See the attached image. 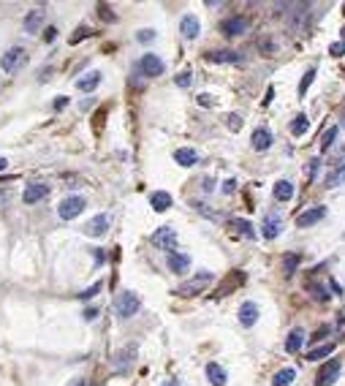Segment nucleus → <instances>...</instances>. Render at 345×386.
<instances>
[{"mask_svg":"<svg viewBox=\"0 0 345 386\" xmlns=\"http://www.w3.org/2000/svg\"><path fill=\"white\" fill-rule=\"evenodd\" d=\"M134 359H136V345H128V348H123L114 356V370H128V365Z\"/></svg>","mask_w":345,"mask_h":386,"instance_id":"aec40b11","label":"nucleus"},{"mask_svg":"<svg viewBox=\"0 0 345 386\" xmlns=\"http://www.w3.org/2000/svg\"><path fill=\"white\" fill-rule=\"evenodd\" d=\"M98 84H101V74L98 71H90L87 77L76 79V90H82V93H93Z\"/></svg>","mask_w":345,"mask_h":386,"instance_id":"412c9836","label":"nucleus"},{"mask_svg":"<svg viewBox=\"0 0 345 386\" xmlns=\"http://www.w3.org/2000/svg\"><path fill=\"white\" fill-rule=\"evenodd\" d=\"M136 38H139V41H152L155 33L152 30H139V33H136Z\"/></svg>","mask_w":345,"mask_h":386,"instance_id":"79ce46f5","label":"nucleus"},{"mask_svg":"<svg viewBox=\"0 0 345 386\" xmlns=\"http://www.w3.org/2000/svg\"><path fill=\"white\" fill-rule=\"evenodd\" d=\"M41 25H44V8H33L25 16V33H36Z\"/></svg>","mask_w":345,"mask_h":386,"instance_id":"393cba45","label":"nucleus"},{"mask_svg":"<svg viewBox=\"0 0 345 386\" xmlns=\"http://www.w3.org/2000/svg\"><path fill=\"white\" fill-rule=\"evenodd\" d=\"M340 370H343V362L340 359H329L321 365L318 370V378H315V386H332L340 378Z\"/></svg>","mask_w":345,"mask_h":386,"instance_id":"39448f33","label":"nucleus"},{"mask_svg":"<svg viewBox=\"0 0 345 386\" xmlns=\"http://www.w3.org/2000/svg\"><path fill=\"white\" fill-rule=\"evenodd\" d=\"M343 182H345V163L337 166L335 171H329V177H326V185L329 188H337V185H343Z\"/></svg>","mask_w":345,"mask_h":386,"instance_id":"c756f323","label":"nucleus"},{"mask_svg":"<svg viewBox=\"0 0 345 386\" xmlns=\"http://www.w3.org/2000/svg\"><path fill=\"white\" fill-rule=\"evenodd\" d=\"M209 280H212V272H207V269H204V272H196L185 286H180V289H177V297H196V294H201V291L207 289V283H209Z\"/></svg>","mask_w":345,"mask_h":386,"instance_id":"20e7f679","label":"nucleus"},{"mask_svg":"<svg viewBox=\"0 0 345 386\" xmlns=\"http://www.w3.org/2000/svg\"><path fill=\"white\" fill-rule=\"evenodd\" d=\"M253 150H258V153H264V150H269V147H272V131H269V128H264V125H261V128H256V131H253Z\"/></svg>","mask_w":345,"mask_h":386,"instance_id":"4468645a","label":"nucleus"},{"mask_svg":"<svg viewBox=\"0 0 345 386\" xmlns=\"http://www.w3.org/2000/svg\"><path fill=\"white\" fill-rule=\"evenodd\" d=\"M228 229H231L234 234H239V237H247V239L256 237V229H253V223L245 221V218H231V221H228Z\"/></svg>","mask_w":345,"mask_h":386,"instance_id":"2eb2a0df","label":"nucleus"},{"mask_svg":"<svg viewBox=\"0 0 345 386\" xmlns=\"http://www.w3.org/2000/svg\"><path fill=\"white\" fill-rule=\"evenodd\" d=\"M280 232H283V223H280V218H272V215H269L267 221H264V237H267V239H275V237H280Z\"/></svg>","mask_w":345,"mask_h":386,"instance_id":"bb28decb","label":"nucleus"},{"mask_svg":"<svg viewBox=\"0 0 345 386\" xmlns=\"http://www.w3.org/2000/svg\"><path fill=\"white\" fill-rule=\"evenodd\" d=\"M152 245L160 247V250H166V253H171V250H174V245H177L174 229H171V226H160L158 232L152 234Z\"/></svg>","mask_w":345,"mask_h":386,"instance_id":"0eeeda50","label":"nucleus"},{"mask_svg":"<svg viewBox=\"0 0 345 386\" xmlns=\"http://www.w3.org/2000/svg\"><path fill=\"white\" fill-rule=\"evenodd\" d=\"M174 84H177V87H182V90L191 87V84H193V74H191V71H180V74L174 77Z\"/></svg>","mask_w":345,"mask_h":386,"instance_id":"72a5a7b5","label":"nucleus"},{"mask_svg":"<svg viewBox=\"0 0 345 386\" xmlns=\"http://www.w3.org/2000/svg\"><path fill=\"white\" fill-rule=\"evenodd\" d=\"M329 52H332L335 57H343V55H345V41H340V44H332Z\"/></svg>","mask_w":345,"mask_h":386,"instance_id":"a19ab883","label":"nucleus"},{"mask_svg":"<svg viewBox=\"0 0 345 386\" xmlns=\"http://www.w3.org/2000/svg\"><path fill=\"white\" fill-rule=\"evenodd\" d=\"M25 63H27V52L22 47H11L0 57V68H3L5 74H16L19 68H25Z\"/></svg>","mask_w":345,"mask_h":386,"instance_id":"7ed1b4c3","label":"nucleus"},{"mask_svg":"<svg viewBox=\"0 0 345 386\" xmlns=\"http://www.w3.org/2000/svg\"><path fill=\"white\" fill-rule=\"evenodd\" d=\"M324 218H326V207H310V210L302 212V215H296V226L299 229H310L318 221H324Z\"/></svg>","mask_w":345,"mask_h":386,"instance_id":"1a4fd4ad","label":"nucleus"},{"mask_svg":"<svg viewBox=\"0 0 345 386\" xmlns=\"http://www.w3.org/2000/svg\"><path fill=\"white\" fill-rule=\"evenodd\" d=\"M310 289H313V297H315V299H321V302H326V299H329V294L321 289V286H310Z\"/></svg>","mask_w":345,"mask_h":386,"instance_id":"ea45409f","label":"nucleus"},{"mask_svg":"<svg viewBox=\"0 0 345 386\" xmlns=\"http://www.w3.org/2000/svg\"><path fill=\"white\" fill-rule=\"evenodd\" d=\"M84 318H87V321L98 318V308H87V310H84Z\"/></svg>","mask_w":345,"mask_h":386,"instance_id":"c03bdc74","label":"nucleus"},{"mask_svg":"<svg viewBox=\"0 0 345 386\" xmlns=\"http://www.w3.org/2000/svg\"><path fill=\"white\" fill-rule=\"evenodd\" d=\"M332 351H335V343H324V345H315L313 351L307 354V359L310 362H318V359H324V356H329Z\"/></svg>","mask_w":345,"mask_h":386,"instance_id":"c85d7f7f","label":"nucleus"},{"mask_svg":"<svg viewBox=\"0 0 345 386\" xmlns=\"http://www.w3.org/2000/svg\"><path fill=\"white\" fill-rule=\"evenodd\" d=\"M5 166H8V160H5V158H3V155H0V171H3V169H5Z\"/></svg>","mask_w":345,"mask_h":386,"instance_id":"603ef678","label":"nucleus"},{"mask_svg":"<svg viewBox=\"0 0 345 386\" xmlns=\"http://www.w3.org/2000/svg\"><path fill=\"white\" fill-rule=\"evenodd\" d=\"M207 378H209V384L212 386H226V370H223L220 365H217V362H209V365H207Z\"/></svg>","mask_w":345,"mask_h":386,"instance_id":"6ab92c4d","label":"nucleus"},{"mask_svg":"<svg viewBox=\"0 0 345 386\" xmlns=\"http://www.w3.org/2000/svg\"><path fill=\"white\" fill-rule=\"evenodd\" d=\"M258 49H261V55H275V52H277V44H275L272 38H258Z\"/></svg>","mask_w":345,"mask_h":386,"instance_id":"f704fd0d","label":"nucleus"},{"mask_svg":"<svg viewBox=\"0 0 345 386\" xmlns=\"http://www.w3.org/2000/svg\"><path fill=\"white\" fill-rule=\"evenodd\" d=\"M199 16L196 14H185L182 16V22H180V30H182V36L188 38V41H193V38H199Z\"/></svg>","mask_w":345,"mask_h":386,"instance_id":"ddd939ff","label":"nucleus"},{"mask_svg":"<svg viewBox=\"0 0 345 386\" xmlns=\"http://www.w3.org/2000/svg\"><path fill=\"white\" fill-rule=\"evenodd\" d=\"M163 386H182V384H180V378H166Z\"/></svg>","mask_w":345,"mask_h":386,"instance_id":"8fccbe9b","label":"nucleus"},{"mask_svg":"<svg viewBox=\"0 0 345 386\" xmlns=\"http://www.w3.org/2000/svg\"><path fill=\"white\" fill-rule=\"evenodd\" d=\"M47 196H49L47 182H30V185L25 188V193H22V201H25V204H38V201L47 199Z\"/></svg>","mask_w":345,"mask_h":386,"instance_id":"9b49d317","label":"nucleus"},{"mask_svg":"<svg viewBox=\"0 0 345 386\" xmlns=\"http://www.w3.org/2000/svg\"><path fill=\"white\" fill-rule=\"evenodd\" d=\"M302 345H304V332L302 329H291L288 337H285V351H288V354H299Z\"/></svg>","mask_w":345,"mask_h":386,"instance_id":"b1692460","label":"nucleus"},{"mask_svg":"<svg viewBox=\"0 0 345 386\" xmlns=\"http://www.w3.org/2000/svg\"><path fill=\"white\" fill-rule=\"evenodd\" d=\"M226 125L231 131H239L242 128V120H239V114H226Z\"/></svg>","mask_w":345,"mask_h":386,"instance_id":"c9c22d12","label":"nucleus"},{"mask_svg":"<svg viewBox=\"0 0 345 386\" xmlns=\"http://www.w3.org/2000/svg\"><path fill=\"white\" fill-rule=\"evenodd\" d=\"M63 106H68V98H57L55 101V109H63Z\"/></svg>","mask_w":345,"mask_h":386,"instance_id":"09e8293b","label":"nucleus"},{"mask_svg":"<svg viewBox=\"0 0 345 386\" xmlns=\"http://www.w3.org/2000/svg\"><path fill=\"white\" fill-rule=\"evenodd\" d=\"M294 378H296V370H294V367H283V370L275 373L272 386H291V384H294Z\"/></svg>","mask_w":345,"mask_h":386,"instance_id":"a878e982","label":"nucleus"},{"mask_svg":"<svg viewBox=\"0 0 345 386\" xmlns=\"http://www.w3.org/2000/svg\"><path fill=\"white\" fill-rule=\"evenodd\" d=\"M84 207H87V201H84L82 196H66V199L57 204V215H60L63 221H73V218H79L84 212Z\"/></svg>","mask_w":345,"mask_h":386,"instance_id":"f03ea898","label":"nucleus"},{"mask_svg":"<svg viewBox=\"0 0 345 386\" xmlns=\"http://www.w3.org/2000/svg\"><path fill=\"white\" fill-rule=\"evenodd\" d=\"M57 36V27H47V33H44V41H55Z\"/></svg>","mask_w":345,"mask_h":386,"instance_id":"a18cd8bd","label":"nucleus"},{"mask_svg":"<svg viewBox=\"0 0 345 386\" xmlns=\"http://www.w3.org/2000/svg\"><path fill=\"white\" fill-rule=\"evenodd\" d=\"M299 261H302V258H299L296 253H285V256H283V269H285V275L294 272V269L299 267Z\"/></svg>","mask_w":345,"mask_h":386,"instance_id":"2f4dec72","label":"nucleus"},{"mask_svg":"<svg viewBox=\"0 0 345 386\" xmlns=\"http://www.w3.org/2000/svg\"><path fill=\"white\" fill-rule=\"evenodd\" d=\"M272 193H275V199H277V201H291V199H294V182H288V180L275 182Z\"/></svg>","mask_w":345,"mask_h":386,"instance_id":"5701e85b","label":"nucleus"},{"mask_svg":"<svg viewBox=\"0 0 345 386\" xmlns=\"http://www.w3.org/2000/svg\"><path fill=\"white\" fill-rule=\"evenodd\" d=\"M234 188H237V180H234V177H231V180H226V182H223V193H231Z\"/></svg>","mask_w":345,"mask_h":386,"instance_id":"37998d69","label":"nucleus"},{"mask_svg":"<svg viewBox=\"0 0 345 386\" xmlns=\"http://www.w3.org/2000/svg\"><path fill=\"white\" fill-rule=\"evenodd\" d=\"M98 291H101V283H93V286H90L87 291H82V294H79V299H93V297H95V294H98Z\"/></svg>","mask_w":345,"mask_h":386,"instance_id":"4c0bfd02","label":"nucleus"},{"mask_svg":"<svg viewBox=\"0 0 345 386\" xmlns=\"http://www.w3.org/2000/svg\"><path fill=\"white\" fill-rule=\"evenodd\" d=\"M84 232H87L90 237H103V234L109 232V215H95L93 221L84 226Z\"/></svg>","mask_w":345,"mask_h":386,"instance_id":"dca6fc26","label":"nucleus"},{"mask_svg":"<svg viewBox=\"0 0 345 386\" xmlns=\"http://www.w3.org/2000/svg\"><path fill=\"white\" fill-rule=\"evenodd\" d=\"M139 71L144 74V77H160V74L166 71V63L160 60L158 55H152V52H147V55L139 60Z\"/></svg>","mask_w":345,"mask_h":386,"instance_id":"423d86ee","label":"nucleus"},{"mask_svg":"<svg viewBox=\"0 0 345 386\" xmlns=\"http://www.w3.org/2000/svg\"><path fill=\"white\" fill-rule=\"evenodd\" d=\"M73 386H87V384H84V381H76V384H73Z\"/></svg>","mask_w":345,"mask_h":386,"instance_id":"864d4df0","label":"nucleus"},{"mask_svg":"<svg viewBox=\"0 0 345 386\" xmlns=\"http://www.w3.org/2000/svg\"><path fill=\"white\" fill-rule=\"evenodd\" d=\"M98 16H103L106 22H114V19H117V16H114V11H109V5H106V3H101V5H98Z\"/></svg>","mask_w":345,"mask_h":386,"instance_id":"e433bc0d","label":"nucleus"},{"mask_svg":"<svg viewBox=\"0 0 345 386\" xmlns=\"http://www.w3.org/2000/svg\"><path fill=\"white\" fill-rule=\"evenodd\" d=\"M149 204H152L155 212H166V210H171L174 199H171V193H166V191H155L152 196H149Z\"/></svg>","mask_w":345,"mask_h":386,"instance_id":"f3484780","label":"nucleus"},{"mask_svg":"<svg viewBox=\"0 0 345 386\" xmlns=\"http://www.w3.org/2000/svg\"><path fill=\"white\" fill-rule=\"evenodd\" d=\"M174 160L180 166H196L199 163V153L191 147H182V150H174Z\"/></svg>","mask_w":345,"mask_h":386,"instance_id":"4be33fe9","label":"nucleus"},{"mask_svg":"<svg viewBox=\"0 0 345 386\" xmlns=\"http://www.w3.org/2000/svg\"><path fill=\"white\" fill-rule=\"evenodd\" d=\"M329 332H332V326H329V324H324L321 329H315L313 340H315V343H318V340H326V335H329Z\"/></svg>","mask_w":345,"mask_h":386,"instance_id":"58836bf2","label":"nucleus"},{"mask_svg":"<svg viewBox=\"0 0 345 386\" xmlns=\"http://www.w3.org/2000/svg\"><path fill=\"white\" fill-rule=\"evenodd\" d=\"M141 308V299L136 291H123L117 299H114V310H117L120 318H134Z\"/></svg>","mask_w":345,"mask_h":386,"instance_id":"f257e3e1","label":"nucleus"},{"mask_svg":"<svg viewBox=\"0 0 345 386\" xmlns=\"http://www.w3.org/2000/svg\"><path fill=\"white\" fill-rule=\"evenodd\" d=\"M166 261H169V269L174 275H185L188 269H191V256H188V253L171 250V253H166Z\"/></svg>","mask_w":345,"mask_h":386,"instance_id":"f8f14e48","label":"nucleus"},{"mask_svg":"<svg viewBox=\"0 0 345 386\" xmlns=\"http://www.w3.org/2000/svg\"><path fill=\"white\" fill-rule=\"evenodd\" d=\"M258 321V305L256 302H245L239 308V324L242 326H253Z\"/></svg>","mask_w":345,"mask_h":386,"instance_id":"a211bd4d","label":"nucleus"},{"mask_svg":"<svg viewBox=\"0 0 345 386\" xmlns=\"http://www.w3.org/2000/svg\"><path fill=\"white\" fill-rule=\"evenodd\" d=\"M307 128H310V123H307V117H304V114H296V117L291 120V125H288V131H291L294 136L307 134Z\"/></svg>","mask_w":345,"mask_h":386,"instance_id":"cd10ccee","label":"nucleus"},{"mask_svg":"<svg viewBox=\"0 0 345 386\" xmlns=\"http://www.w3.org/2000/svg\"><path fill=\"white\" fill-rule=\"evenodd\" d=\"M199 103H201V106H212V98L207 95V93H201L199 95Z\"/></svg>","mask_w":345,"mask_h":386,"instance_id":"49530a36","label":"nucleus"},{"mask_svg":"<svg viewBox=\"0 0 345 386\" xmlns=\"http://www.w3.org/2000/svg\"><path fill=\"white\" fill-rule=\"evenodd\" d=\"M332 291H335V294H343V286H340V283H335V280H332Z\"/></svg>","mask_w":345,"mask_h":386,"instance_id":"3c124183","label":"nucleus"},{"mask_svg":"<svg viewBox=\"0 0 345 386\" xmlns=\"http://www.w3.org/2000/svg\"><path fill=\"white\" fill-rule=\"evenodd\" d=\"M337 136H340V128H337V125H332V128L324 134V142H321V153H326V150H329L332 145H335V139H337Z\"/></svg>","mask_w":345,"mask_h":386,"instance_id":"7c9ffc66","label":"nucleus"},{"mask_svg":"<svg viewBox=\"0 0 345 386\" xmlns=\"http://www.w3.org/2000/svg\"><path fill=\"white\" fill-rule=\"evenodd\" d=\"M343 125H345V112H343Z\"/></svg>","mask_w":345,"mask_h":386,"instance_id":"5fc2aeb1","label":"nucleus"},{"mask_svg":"<svg viewBox=\"0 0 345 386\" xmlns=\"http://www.w3.org/2000/svg\"><path fill=\"white\" fill-rule=\"evenodd\" d=\"M313 79H315V68H307V71H304V77H302V84H299V95H307Z\"/></svg>","mask_w":345,"mask_h":386,"instance_id":"473e14b6","label":"nucleus"},{"mask_svg":"<svg viewBox=\"0 0 345 386\" xmlns=\"http://www.w3.org/2000/svg\"><path fill=\"white\" fill-rule=\"evenodd\" d=\"M245 30H247V19H245V16H228V19L220 22V33H223V36H228V38L242 36Z\"/></svg>","mask_w":345,"mask_h":386,"instance_id":"9d476101","label":"nucleus"},{"mask_svg":"<svg viewBox=\"0 0 345 386\" xmlns=\"http://www.w3.org/2000/svg\"><path fill=\"white\" fill-rule=\"evenodd\" d=\"M84 36H90V30H87V27H82V33H76V36H73V38H71V41H73V44H76V41H82V38H84Z\"/></svg>","mask_w":345,"mask_h":386,"instance_id":"de8ad7c7","label":"nucleus"},{"mask_svg":"<svg viewBox=\"0 0 345 386\" xmlns=\"http://www.w3.org/2000/svg\"><path fill=\"white\" fill-rule=\"evenodd\" d=\"M204 60L207 63H242L245 57L237 49H212V52H204Z\"/></svg>","mask_w":345,"mask_h":386,"instance_id":"6e6552de","label":"nucleus"}]
</instances>
